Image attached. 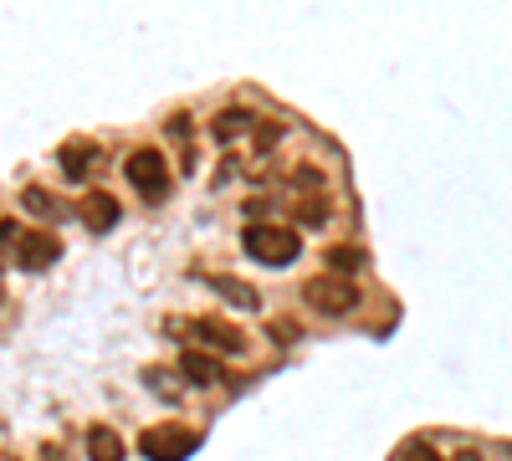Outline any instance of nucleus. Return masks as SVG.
<instances>
[{
    "instance_id": "1",
    "label": "nucleus",
    "mask_w": 512,
    "mask_h": 461,
    "mask_svg": "<svg viewBox=\"0 0 512 461\" xmlns=\"http://www.w3.org/2000/svg\"><path fill=\"white\" fill-rule=\"evenodd\" d=\"M241 246H246V257L262 262V267H287L297 251H303V241H297L292 226H246Z\"/></svg>"
},
{
    "instance_id": "2",
    "label": "nucleus",
    "mask_w": 512,
    "mask_h": 461,
    "mask_svg": "<svg viewBox=\"0 0 512 461\" xmlns=\"http://www.w3.org/2000/svg\"><path fill=\"white\" fill-rule=\"evenodd\" d=\"M123 175L134 180V190L144 200H164L169 195V164H164L159 149H134V154H128V164H123Z\"/></svg>"
},
{
    "instance_id": "3",
    "label": "nucleus",
    "mask_w": 512,
    "mask_h": 461,
    "mask_svg": "<svg viewBox=\"0 0 512 461\" xmlns=\"http://www.w3.org/2000/svg\"><path fill=\"white\" fill-rule=\"evenodd\" d=\"M195 446H200V436H190L185 426H149V431L139 436V451H144L149 461H185Z\"/></svg>"
},
{
    "instance_id": "4",
    "label": "nucleus",
    "mask_w": 512,
    "mask_h": 461,
    "mask_svg": "<svg viewBox=\"0 0 512 461\" xmlns=\"http://www.w3.org/2000/svg\"><path fill=\"white\" fill-rule=\"evenodd\" d=\"M303 292H308V308H318V313H328V318L349 313V308L359 303L354 282H344V277H313V282H308Z\"/></svg>"
},
{
    "instance_id": "5",
    "label": "nucleus",
    "mask_w": 512,
    "mask_h": 461,
    "mask_svg": "<svg viewBox=\"0 0 512 461\" xmlns=\"http://www.w3.org/2000/svg\"><path fill=\"white\" fill-rule=\"evenodd\" d=\"M57 257H62V241L47 236V231H26V236L16 241V262H21V272H47Z\"/></svg>"
},
{
    "instance_id": "6",
    "label": "nucleus",
    "mask_w": 512,
    "mask_h": 461,
    "mask_svg": "<svg viewBox=\"0 0 512 461\" xmlns=\"http://www.w3.org/2000/svg\"><path fill=\"white\" fill-rule=\"evenodd\" d=\"M195 339H205L210 349H226V354H246V339L231 328V323H216V318H195Z\"/></svg>"
},
{
    "instance_id": "7",
    "label": "nucleus",
    "mask_w": 512,
    "mask_h": 461,
    "mask_svg": "<svg viewBox=\"0 0 512 461\" xmlns=\"http://www.w3.org/2000/svg\"><path fill=\"white\" fill-rule=\"evenodd\" d=\"M82 226H88V231H113L118 226V200L113 195H103V190H93L88 200H82Z\"/></svg>"
},
{
    "instance_id": "8",
    "label": "nucleus",
    "mask_w": 512,
    "mask_h": 461,
    "mask_svg": "<svg viewBox=\"0 0 512 461\" xmlns=\"http://www.w3.org/2000/svg\"><path fill=\"white\" fill-rule=\"evenodd\" d=\"M180 374H185L190 385H200V390L221 380V369H216V359H205V354H195V349H185V359H180Z\"/></svg>"
},
{
    "instance_id": "9",
    "label": "nucleus",
    "mask_w": 512,
    "mask_h": 461,
    "mask_svg": "<svg viewBox=\"0 0 512 461\" xmlns=\"http://www.w3.org/2000/svg\"><path fill=\"white\" fill-rule=\"evenodd\" d=\"M88 461H123V441H118V431L93 426V431H88Z\"/></svg>"
},
{
    "instance_id": "10",
    "label": "nucleus",
    "mask_w": 512,
    "mask_h": 461,
    "mask_svg": "<svg viewBox=\"0 0 512 461\" xmlns=\"http://www.w3.org/2000/svg\"><path fill=\"white\" fill-rule=\"evenodd\" d=\"M88 164H93V144H67L62 149V175L67 180H82V175H88Z\"/></svg>"
},
{
    "instance_id": "11",
    "label": "nucleus",
    "mask_w": 512,
    "mask_h": 461,
    "mask_svg": "<svg viewBox=\"0 0 512 461\" xmlns=\"http://www.w3.org/2000/svg\"><path fill=\"white\" fill-rule=\"evenodd\" d=\"M216 287H221V298H231V303H236V308H246V313L262 308V298H256V292H251L246 282H236V277H221Z\"/></svg>"
},
{
    "instance_id": "12",
    "label": "nucleus",
    "mask_w": 512,
    "mask_h": 461,
    "mask_svg": "<svg viewBox=\"0 0 512 461\" xmlns=\"http://www.w3.org/2000/svg\"><path fill=\"white\" fill-rule=\"evenodd\" d=\"M21 205H26L31 216H41V221H52V216H57V200H52V190H41V185H26Z\"/></svg>"
},
{
    "instance_id": "13",
    "label": "nucleus",
    "mask_w": 512,
    "mask_h": 461,
    "mask_svg": "<svg viewBox=\"0 0 512 461\" xmlns=\"http://www.w3.org/2000/svg\"><path fill=\"white\" fill-rule=\"evenodd\" d=\"M246 123H251V113H246V108H231V113H216V123H210V129H216V139L226 144V139H236V134L246 129Z\"/></svg>"
},
{
    "instance_id": "14",
    "label": "nucleus",
    "mask_w": 512,
    "mask_h": 461,
    "mask_svg": "<svg viewBox=\"0 0 512 461\" xmlns=\"http://www.w3.org/2000/svg\"><path fill=\"white\" fill-rule=\"evenodd\" d=\"M364 262V251H354V246H328V267L333 272H354Z\"/></svg>"
},
{
    "instance_id": "15",
    "label": "nucleus",
    "mask_w": 512,
    "mask_h": 461,
    "mask_svg": "<svg viewBox=\"0 0 512 461\" xmlns=\"http://www.w3.org/2000/svg\"><path fill=\"white\" fill-rule=\"evenodd\" d=\"M144 385H149L154 395H164V400H175V395H180V385H175V380H169V374H164V369H144Z\"/></svg>"
},
{
    "instance_id": "16",
    "label": "nucleus",
    "mask_w": 512,
    "mask_h": 461,
    "mask_svg": "<svg viewBox=\"0 0 512 461\" xmlns=\"http://www.w3.org/2000/svg\"><path fill=\"white\" fill-rule=\"evenodd\" d=\"M405 461H446V456H441V451H431V446H420V441H415V446H405Z\"/></svg>"
},
{
    "instance_id": "17",
    "label": "nucleus",
    "mask_w": 512,
    "mask_h": 461,
    "mask_svg": "<svg viewBox=\"0 0 512 461\" xmlns=\"http://www.w3.org/2000/svg\"><path fill=\"white\" fill-rule=\"evenodd\" d=\"M282 139V123H262V134H256V144H262V149H272Z\"/></svg>"
},
{
    "instance_id": "18",
    "label": "nucleus",
    "mask_w": 512,
    "mask_h": 461,
    "mask_svg": "<svg viewBox=\"0 0 512 461\" xmlns=\"http://www.w3.org/2000/svg\"><path fill=\"white\" fill-rule=\"evenodd\" d=\"M169 134H175V139H190V118H169Z\"/></svg>"
},
{
    "instance_id": "19",
    "label": "nucleus",
    "mask_w": 512,
    "mask_h": 461,
    "mask_svg": "<svg viewBox=\"0 0 512 461\" xmlns=\"http://www.w3.org/2000/svg\"><path fill=\"white\" fill-rule=\"evenodd\" d=\"M16 241V221H0V246H11Z\"/></svg>"
},
{
    "instance_id": "20",
    "label": "nucleus",
    "mask_w": 512,
    "mask_h": 461,
    "mask_svg": "<svg viewBox=\"0 0 512 461\" xmlns=\"http://www.w3.org/2000/svg\"><path fill=\"white\" fill-rule=\"evenodd\" d=\"M456 461H482L477 451H456Z\"/></svg>"
}]
</instances>
